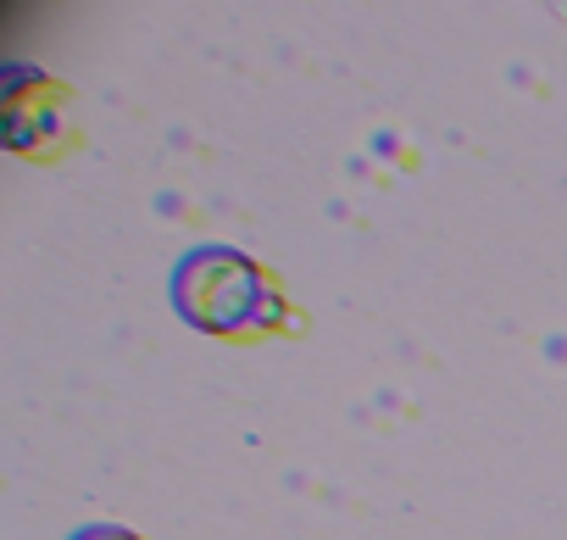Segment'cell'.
Masks as SVG:
<instances>
[{"label":"cell","mask_w":567,"mask_h":540,"mask_svg":"<svg viewBox=\"0 0 567 540\" xmlns=\"http://www.w3.org/2000/svg\"><path fill=\"white\" fill-rule=\"evenodd\" d=\"M173 313L217 340H250L284 324V296L278 279L261 262H250L234 245H195L173 267Z\"/></svg>","instance_id":"6da1fadb"},{"label":"cell","mask_w":567,"mask_h":540,"mask_svg":"<svg viewBox=\"0 0 567 540\" xmlns=\"http://www.w3.org/2000/svg\"><path fill=\"white\" fill-rule=\"evenodd\" d=\"M68 540H145V534H134V529H123V523H106V518H95V523H79Z\"/></svg>","instance_id":"7a4b0ae2"}]
</instances>
